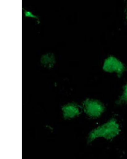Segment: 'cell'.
I'll return each instance as SVG.
<instances>
[{
  "label": "cell",
  "instance_id": "6da1fadb",
  "mask_svg": "<svg viewBox=\"0 0 127 159\" xmlns=\"http://www.w3.org/2000/svg\"><path fill=\"white\" fill-rule=\"evenodd\" d=\"M120 132V125L116 119L112 118L91 131L88 138V142L90 143L96 139L100 138L107 140H112L118 135Z\"/></svg>",
  "mask_w": 127,
  "mask_h": 159
},
{
  "label": "cell",
  "instance_id": "7a4b0ae2",
  "mask_svg": "<svg viewBox=\"0 0 127 159\" xmlns=\"http://www.w3.org/2000/svg\"><path fill=\"white\" fill-rule=\"evenodd\" d=\"M84 112L89 117L99 118L105 110L104 105L97 100L87 99L83 104Z\"/></svg>",
  "mask_w": 127,
  "mask_h": 159
},
{
  "label": "cell",
  "instance_id": "3957f363",
  "mask_svg": "<svg viewBox=\"0 0 127 159\" xmlns=\"http://www.w3.org/2000/svg\"><path fill=\"white\" fill-rule=\"evenodd\" d=\"M103 69L107 72H116L118 77H120L125 70V67L118 59L115 57L110 56L105 60Z\"/></svg>",
  "mask_w": 127,
  "mask_h": 159
},
{
  "label": "cell",
  "instance_id": "277c9868",
  "mask_svg": "<svg viewBox=\"0 0 127 159\" xmlns=\"http://www.w3.org/2000/svg\"><path fill=\"white\" fill-rule=\"evenodd\" d=\"M63 116L65 119H70L79 116L81 109L78 106L75 104H67L62 108Z\"/></svg>",
  "mask_w": 127,
  "mask_h": 159
},
{
  "label": "cell",
  "instance_id": "5b68a950",
  "mask_svg": "<svg viewBox=\"0 0 127 159\" xmlns=\"http://www.w3.org/2000/svg\"><path fill=\"white\" fill-rule=\"evenodd\" d=\"M123 103H127V84L123 88V93L116 102L118 104H120Z\"/></svg>",
  "mask_w": 127,
  "mask_h": 159
},
{
  "label": "cell",
  "instance_id": "8992f818",
  "mask_svg": "<svg viewBox=\"0 0 127 159\" xmlns=\"http://www.w3.org/2000/svg\"></svg>",
  "mask_w": 127,
  "mask_h": 159
}]
</instances>
